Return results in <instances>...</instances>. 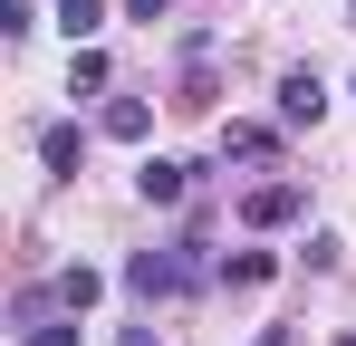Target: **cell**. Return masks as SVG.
Listing matches in <instances>:
<instances>
[{"instance_id": "1", "label": "cell", "mask_w": 356, "mask_h": 346, "mask_svg": "<svg viewBox=\"0 0 356 346\" xmlns=\"http://www.w3.org/2000/svg\"><path fill=\"white\" fill-rule=\"evenodd\" d=\"M193 279H202V240H164V250H135L125 260V288L135 298H183Z\"/></svg>"}, {"instance_id": "2", "label": "cell", "mask_w": 356, "mask_h": 346, "mask_svg": "<svg viewBox=\"0 0 356 346\" xmlns=\"http://www.w3.org/2000/svg\"><path fill=\"white\" fill-rule=\"evenodd\" d=\"M298 212H308L298 183H260V192H241V222H250V231H289Z\"/></svg>"}, {"instance_id": "3", "label": "cell", "mask_w": 356, "mask_h": 346, "mask_svg": "<svg viewBox=\"0 0 356 346\" xmlns=\"http://www.w3.org/2000/svg\"><path fill=\"white\" fill-rule=\"evenodd\" d=\"M318 115H327V77L318 67H289L280 77V125H318Z\"/></svg>"}, {"instance_id": "4", "label": "cell", "mask_w": 356, "mask_h": 346, "mask_svg": "<svg viewBox=\"0 0 356 346\" xmlns=\"http://www.w3.org/2000/svg\"><path fill=\"white\" fill-rule=\"evenodd\" d=\"M135 192H145L154 212H174L183 192H193V164H174V154H145V173H135Z\"/></svg>"}, {"instance_id": "5", "label": "cell", "mask_w": 356, "mask_h": 346, "mask_svg": "<svg viewBox=\"0 0 356 346\" xmlns=\"http://www.w3.org/2000/svg\"><path fill=\"white\" fill-rule=\"evenodd\" d=\"M183 49H193V67H183V97H174V106H183V115H212V97H222V87H212V39L193 29Z\"/></svg>"}, {"instance_id": "6", "label": "cell", "mask_w": 356, "mask_h": 346, "mask_svg": "<svg viewBox=\"0 0 356 346\" xmlns=\"http://www.w3.org/2000/svg\"><path fill=\"white\" fill-rule=\"evenodd\" d=\"M97 288H106V270H87V260H67L58 279H49V308H67V318H87V308H97Z\"/></svg>"}, {"instance_id": "7", "label": "cell", "mask_w": 356, "mask_h": 346, "mask_svg": "<svg viewBox=\"0 0 356 346\" xmlns=\"http://www.w3.org/2000/svg\"><path fill=\"white\" fill-rule=\"evenodd\" d=\"M39 164H49V173H77V164H87V135H77V125H39Z\"/></svg>"}, {"instance_id": "8", "label": "cell", "mask_w": 356, "mask_h": 346, "mask_svg": "<svg viewBox=\"0 0 356 346\" xmlns=\"http://www.w3.org/2000/svg\"><path fill=\"white\" fill-rule=\"evenodd\" d=\"M222 154H232V164H270L280 135H270V125H222Z\"/></svg>"}, {"instance_id": "9", "label": "cell", "mask_w": 356, "mask_h": 346, "mask_svg": "<svg viewBox=\"0 0 356 346\" xmlns=\"http://www.w3.org/2000/svg\"><path fill=\"white\" fill-rule=\"evenodd\" d=\"M58 29H67V49H87L106 29V0H58Z\"/></svg>"}, {"instance_id": "10", "label": "cell", "mask_w": 356, "mask_h": 346, "mask_svg": "<svg viewBox=\"0 0 356 346\" xmlns=\"http://www.w3.org/2000/svg\"><path fill=\"white\" fill-rule=\"evenodd\" d=\"M145 125H154L145 97H116V106H106V135H116V145H145Z\"/></svg>"}, {"instance_id": "11", "label": "cell", "mask_w": 356, "mask_h": 346, "mask_svg": "<svg viewBox=\"0 0 356 346\" xmlns=\"http://www.w3.org/2000/svg\"><path fill=\"white\" fill-rule=\"evenodd\" d=\"M270 270H280L270 250H232V288H260V279H270Z\"/></svg>"}, {"instance_id": "12", "label": "cell", "mask_w": 356, "mask_h": 346, "mask_svg": "<svg viewBox=\"0 0 356 346\" xmlns=\"http://www.w3.org/2000/svg\"><path fill=\"white\" fill-rule=\"evenodd\" d=\"M19 346H77V318H29V337Z\"/></svg>"}, {"instance_id": "13", "label": "cell", "mask_w": 356, "mask_h": 346, "mask_svg": "<svg viewBox=\"0 0 356 346\" xmlns=\"http://www.w3.org/2000/svg\"><path fill=\"white\" fill-rule=\"evenodd\" d=\"M67 87H106V58H97V49H67Z\"/></svg>"}, {"instance_id": "14", "label": "cell", "mask_w": 356, "mask_h": 346, "mask_svg": "<svg viewBox=\"0 0 356 346\" xmlns=\"http://www.w3.org/2000/svg\"><path fill=\"white\" fill-rule=\"evenodd\" d=\"M337 346H356V337H337Z\"/></svg>"}]
</instances>
